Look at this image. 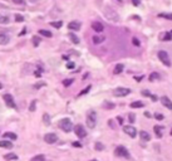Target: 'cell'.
Masks as SVG:
<instances>
[{
    "label": "cell",
    "mask_w": 172,
    "mask_h": 161,
    "mask_svg": "<svg viewBox=\"0 0 172 161\" xmlns=\"http://www.w3.org/2000/svg\"><path fill=\"white\" fill-rule=\"evenodd\" d=\"M9 43V37L6 34H0V44L1 45H5V44Z\"/></svg>",
    "instance_id": "cell-19"
},
{
    "label": "cell",
    "mask_w": 172,
    "mask_h": 161,
    "mask_svg": "<svg viewBox=\"0 0 172 161\" xmlns=\"http://www.w3.org/2000/svg\"><path fill=\"white\" fill-rule=\"evenodd\" d=\"M149 97H151V100H152V101H153V102H156V101H157V100H158V97H157V96H156V94H151V96H149Z\"/></svg>",
    "instance_id": "cell-46"
},
{
    "label": "cell",
    "mask_w": 172,
    "mask_h": 161,
    "mask_svg": "<svg viewBox=\"0 0 172 161\" xmlns=\"http://www.w3.org/2000/svg\"><path fill=\"white\" fill-rule=\"evenodd\" d=\"M162 39L166 40V42H170V40L172 39V37H171V34H170V33H165V35L162 37Z\"/></svg>",
    "instance_id": "cell-34"
},
{
    "label": "cell",
    "mask_w": 172,
    "mask_h": 161,
    "mask_svg": "<svg viewBox=\"0 0 172 161\" xmlns=\"http://www.w3.org/2000/svg\"><path fill=\"white\" fill-rule=\"evenodd\" d=\"M39 34H40V35H43V37H47V38H52V35H53L50 31L44 30V29H40V30H39Z\"/></svg>",
    "instance_id": "cell-23"
},
{
    "label": "cell",
    "mask_w": 172,
    "mask_h": 161,
    "mask_svg": "<svg viewBox=\"0 0 172 161\" xmlns=\"http://www.w3.org/2000/svg\"><path fill=\"white\" fill-rule=\"evenodd\" d=\"M25 33H27V30H25V29H23V31H21V33L20 34H19V35H24V34Z\"/></svg>",
    "instance_id": "cell-52"
},
{
    "label": "cell",
    "mask_w": 172,
    "mask_h": 161,
    "mask_svg": "<svg viewBox=\"0 0 172 161\" xmlns=\"http://www.w3.org/2000/svg\"><path fill=\"white\" fill-rule=\"evenodd\" d=\"M155 118L158 120V121H161V120H163V115H161V113H156V115H155Z\"/></svg>",
    "instance_id": "cell-42"
},
{
    "label": "cell",
    "mask_w": 172,
    "mask_h": 161,
    "mask_svg": "<svg viewBox=\"0 0 172 161\" xmlns=\"http://www.w3.org/2000/svg\"><path fill=\"white\" fill-rule=\"evenodd\" d=\"M123 131L127 134L129 137H136L137 136V130L133 126H123Z\"/></svg>",
    "instance_id": "cell-10"
},
{
    "label": "cell",
    "mask_w": 172,
    "mask_h": 161,
    "mask_svg": "<svg viewBox=\"0 0 172 161\" xmlns=\"http://www.w3.org/2000/svg\"><path fill=\"white\" fill-rule=\"evenodd\" d=\"M68 29L69 30H79L81 29V23L79 21H71L68 24Z\"/></svg>",
    "instance_id": "cell-13"
},
{
    "label": "cell",
    "mask_w": 172,
    "mask_h": 161,
    "mask_svg": "<svg viewBox=\"0 0 172 161\" xmlns=\"http://www.w3.org/2000/svg\"><path fill=\"white\" fill-rule=\"evenodd\" d=\"M43 121H44V124H45L47 126L50 125V116L48 115V113H44V115H43Z\"/></svg>",
    "instance_id": "cell-26"
},
{
    "label": "cell",
    "mask_w": 172,
    "mask_h": 161,
    "mask_svg": "<svg viewBox=\"0 0 172 161\" xmlns=\"http://www.w3.org/2000/svg\"><path fill=\"white\" fill-rule=\"evenodd\" d=\"M50 25H52V27H54V28H57V29H59V28L63 25V21H62V20H59V21H52V23H50Z\"/></svg>",
    "instance_id": "cell-29"
},
{
    "label": "cell",
    "mask_w": 172,
    "mask_h": 161,
    "mask_svg": "<svg viewBox=\"0 0 172 161\" xmlns=\"http://www.w3.org/2000/svg\"><path fill=\"white\" fill-rule=\"evenodd\" d=\"M4 138H9V140H17L18 136H17V134H14V132H5L4 134Z\"/></svg>",
    "instance_id": "cell-18"
},
{
    "label": "cell",
    "mask_w": 172,
    "mask_h": 161,
    "mask_svg": "<svg viewBox=\"0 0 172 161\" xmlns=\"http://www.w3.org/2000/svg\"><path fill=\"white\" fill-rule=\"evenodd\" d=\"M30 3H37V1H39V0H29Z\"/></svg>",
    "instance_id": "cell-54"
},
{
    "label": "cell",
    "mask_w": 172,
    "mask_h": 161,
    "mask_svg": "<svg viewBox=\"0 0 172 161\" xmlns=\"http://www.w3.org/2000/svg\"><path fill=\"white\" fill-rule=\"evenodd\" d=\"M170 134H171V136H172V128H171V132H170Z\"/></svg>",
    "instance_id": "cell-56"
},
{
    "label": "cell",
    "mask_w": 172,
    "mask_h": 161,
    "mask_svg": "<svg viewBox=\"0 0 172 161\" xmlns=\"http://www.w3.org/2000/svg\"><path fill=\"white\" fill-rule=\"evenodd\" d=\"M123 71H125V64H122V63H119V64H117L116 67H114L113 73H114V74H119V73H122Z\"/></svg>",
    "instance_id": "cell-16"
},
{
    "label": "cell",
    "mask_w": 172,
    "mask_h": 161,
    "mask_svg": "<svg viewBox=\"0 0 172 161\" xmlns=\"http://www.w3.org/2000/svg\"><path fill=\"white\" fill-rule=\"evenodd\" d=\"M74 132H75V135L79 137V138H84L85 136H87V131L84 130V127L82 125H77L74 127Z\"/></svg>",
    "instance_id": "cell-8"
},
{
    "label": "cell",
    "mask_w": 172,
    "mask_h": 161,
    "mask_svg": "<svg viewBox=\"0 0 172 161\" xmlns=\"http://www.w3.org/2000/svg\"><path fill=\"white\" fill-rule=\"evenodd\" d=\"M132 43H133V45H136V47H139V44H141L137 38H133V39H132Z\"/></svg>",
    "instance_id": "cell-40"
},
{
    "label": "cell",
    "mask_w": 172,
    "mask_h": 161,
    "mask_svg": "<svg viewBox=\"0 0 172 161\" xmlns=\"http://www.w3.org/2000/svg\"><path fill=\"white\" fill-rule=\"evenodd\" d=\"M158 58H160V61L163 63L165 65H167V67L171 65V59H170V57H168V53L166 50H160V52H158Z\"/></svg>",
    "instance_id": "cell-5"
},
{
    "label": "cell",
    "mask_w": 172,
    "mask_h": 161,
    "mask_svg": "<svg viewBox=\"0 0 172 161\" xmlns=\"http://www.w3.org/2000/svg\"><path fill=\"white\" fill-rule=\"evenodd\" d=\"M1 87H3V86H1V83H0V88H1Z\"/></svg>",
    "instance_id": "cell-58"
},
{
    "label": "cell",
    "mask_w": 172,
    "mask_h": 161,
    "mask_svg": "<svg viewBox=\"0 0 172 161\" xmlns=\"http://www.w3.org/2000/svg\"><path fill=\"white\" fill-rule=\"evenodd\" d=\"M118 1H122V0H118Z\"/></svg>",
    "instance_id": "cell-59"
},
{
    "label": "cell",
    "mask_w": 172,
    "mask_h": 161,
    "mask_svg": "<svg viewBox=\"0 0 172 161\" xmlns=\"http://www.w3.org/2000/svg\"><path fill=\"white\" fill-rule=\"evenodd\" d=\"M104 40V38L103 37H93V43L94 44H99L102 43Z\"/></svg>",
    "instance_id": "cell-30"
},
{
    "label": "cell",
    "mask_w": 172,
    "mask_h": 161,
    "mask_svg": "<svg viewBox=\"0 0 172 161\" xmlns=\"http://www.w3.org/2000/svg\"><path fill=\"white\" fill-rule=\"evenodd\" d=\"M170 34H171V37H172V30H171V31H170Z\"/></svg>",
    "instance_id": "cell-57"
},
{
    "label": "cell",
    "mask_w": 172,
    "mask_h": 161,
    "mask_svg": "<svg viewBox=\"0 0 172 161\" xmlns=\"http://www.w3.org/2000/svg\"><path fill=\"white\" fill-rule=\"evenodd\" d=\"M0 147H3V149H11L13 144H11V141L3 140V141H0Z\"/></svg>",
    "instance_id": "cell-15"
},
{
    "label": "cell",
    "mask_w": 172,
    "mask_h": 161,
    "mask_svg": "<svg viewBox=\"0 0 172 161\" xmlns=\"http://www.w3.org/2000/svg\"><path fill=\"white\" fill-rule=\"evenodd\" d=\"M35 107H37V101L34 100V101H31V103H30V106H29V111L30 112H34V111H35Z\"/></svg>",
    "instance_id": "cell-31"
},
{
    "label": "cell",
    "mask_w": 172,
    "mask_h": 161,
    "mask_svg": "<svg viewBox=\"0 0 172 161\" xmlns=\"http://www.w3.org/2000/svg\"><path fill=\"white\" fill-rule=\"evenodd\" d=\"M145 116H146V117H151V113H148V112H146V113H145Z\"/></svg>",
    "instance_id": "cell-53"
},
{
    "label": "cell",
    "mask_w": 172,
    "mask_h": 161,
    "mask_svg": "<svg viewBox=\"0 0 172 161\" xmlns=\"http://www.w3.org/2000/svg\"><path fill=\"white\" fill-rule=\"evenodd\" d=\"M89 161H98V160H95V159H93V160H89Z\"/></svg>",
    "instance_id": "cell-55"
},
{
    "label": "cell",
    "mask_w": 172,
    "mask_h": 161,
    "mask_svg": "<svg viewBox=\"0 0 172 161\" xmlns=\"http://www.w3.org/2000/svg\"><path fill=\"white\" fill-rule=\"evenodd\" d=\"M117 120H118V122H119V124H121V125H122V124H123V120H122V117H118V118H117Z\"/></svg>",
    "instance_id": "cell-51"
},
{
    "label": "cell",
    "mask_w": 172,
    "mask_h": 161,
    "mask_svg": "<svg viewBox=\"0 0 172 161\" xmlns=\"http://www.w3.org/2000/svg\"><path fill=\"white\" fill-rule=\"evenodd\" d=\"M139 137H141L142 141H149V140H151L149 134H148V132H146V131H141V132H139Z\"/></svg>",
    "instance_id": "cell-17"
},
{
    "label": "cell",
    "mask_w": 172,
    "mask_h": 161,
    "mask_svg": "<svg viewBox=\"0 0 172 161\" xmlns=\"http://www.w3.org/2000/svg\"><path fill=\"white\" fill-rule=\"evenodd\" d=\"M128 121L131 122V124H133V122L136 121V116L133 115V113H129L128 115Z\"/></svg>",
    "instance_id": "cell-38"
},
{
    "label": "cell",
    "mask_w": 172,
    "mask_h": 161,
    "mask_svg": "<svg viewBox=\"0 0 172 161\" xmlns=\"http://www.w3.org/2000/svg\"><path fill=\"white\" fill-rule=\"evenodd\" d=\"M13 1H14L15 4H23L24 0H13Z\"/></svg>",
    "instance_id": "cell-48"
},
{
    "label": "cell",
    "mask_w": 172,
    "mask_h": 161,
    "mask_svg": "<svg viewBox=\"0 0 172 161\" xmlns=\"http://www.w3.org/2000/svg\"><path fill=\"white\" fill-rule=\"evenodd\" d=\"M39 43H40V39L38 37H33V44H34V47H38L39 45Z\"/></svg>",
    "instance_id": "cell-37"
},
{
    "label": "cell",
    "mask_w": 172,
    "mask_h": 161,
    "mask_svg": "<svg viewBox=\"0 0 172 161\" xmlns=\"http://www.w3.org/2000/svg\"><path fill=\"white\" fill-rule=\"evenodd\" d=\"M15 20L19 21V23H21V21H24V17L20 14H15Z\"/></svg>",
    "instance_id": "cell-35"
},
{
    "label": "cell",
    "mask_w": 172,
    "mask_h": 161,
    "mask_svg": "<svg viewBox=\"0 0 172 161\" xmlns=\"http://www.w3.org/2000/svg\"><path fill=\"white\" fill-rule=\"evenodd\" d=\"M87 126L89 128H94L95 127V124H97V120H95V112L94 111H89L88 115H87Z\"/></svg>",
    "instance_id": "cell-4"
},
{
    "label": "cell",
    "mask_w": 172,
    "mask_h": 161,
    "mask_svg": "<svg viewBox=\"0 0 172 161\" xmlns=\"http://www.w3.org/2000/svg\"><path fill=\"white\" fill-rule=\"evenodd\" d=\"M114 155L117 157H125V159H131L129 151L126 149L125 146H117L114 149Z\"/></svg>",
    "instance_id": "cell-3"
},
{
    "label": "cell",
    "mask_w": 172,
    "mask_h": 161,
    "mask_svg": "<svg viewBox=\"0 0 172 161\" xmlns=\"http://www.w3.org/2000/svg\"><path fill=\"white\" fill-rule=\"evenodd\" d=\"M67 68H69V69L74 68V63H73V62H69V63H67Z\"/></svg>",
    "instance_id": "cell-45"
},
{
    "label": "cell",
    "mask_w": 172,
    "mask_h": 161,
    "mask_svg": "<svg viewBox=\"0 0 172 161\" xmlns=\"http://www.w3.org/2000/svg\"><path fill=\"white\" fill-rule=\"evenodd\" d=\"M108 124H109V126H111V128H114V124H113V120H109V121H108Z\"/></svg>",
    "instance_id": "cell-47"
},
{
    "label": "cell",
    "mask_w": 172,
    "mask_h": 161,
    "mask_svg": "<svg viewBox=\"0 0 172 161\" xmlns=\"http://www.w3.org/2000/svg\"><path fill=\"white\" fill-rule=\"evenodd\" d=\"M59 128L62 131H64V132H71L73 130V124H72V121L69 118H62L59 121Z\"/></svg>",
    "instance_id": "cell-2"
},
{
    "label": "cell",
    "mask_w": 172,
    "mask_h": 161,
    "mask_svg": "<svg viewBox=\"0 0 172 161\" xmlns=\"http://www.w3.org/2000/svg\"><path fill=\"white\" fill-rule=\"evenodd\" d=\"M3 98H4L5 101V103H6V106L8 107H10V108H15V102H14V98H13V96L11 94H9V93H6L3 96Z\"/></svg>",
    "instance_id": "cell-9"
},
{
    "label": "cell",
    "mask_w": 172,
    "mask_h": 161,
    "mask_svg": "<svg viewBox=\"0 0 172 161\" xmlns=\"http://www.w3.org/2000/svg\"><path fill=\"white\" fill-rule=\"evenodd\" d=\"M158 17H160V18H165V19H167V20H172V14H168V13H160V14H158Z\"/></svg>",
    "instance_id": "cell-24"
},
{
    "label": "cell",
    "mask_w": 172,
    "mask_h": 161,
    "mask_svg": "<svg viewBox=\"0 0 172 161\" xmlns=\"http://www.w3.org/2000/svg\"><path fill=\"white\" fill-rule=\"evenodd\" d=\"M153 130H155V132H156V135H157V137H158V138H161L162 136H163V135H162V131L165 130L163 126L157 125V126H155V127H153Z\"/></svg>",
    "instance_id": "cell-14"
},
{
    "label": "cell",
    "mask_w": 172,
    "mask_h": 161,
    "mask_svg": "<svg viewBox=\"0 0 172 161\" xmlns=\"http://www.w3.org/2000/svg\"><path fill=\"white\" fill-rule=\"evenodd\" d=\"M69 39H71V42L72 43H74V44H78L79 43V38L77 37V35H75V34L74 33H69Z\"/></svg>",
    "instance_id": "cell-21"
},
{
    "label": "cell",
    "mask_w": 172,
    "mask_h": 161,
    "mask_svg": "<svg viewBox=\"0 0 172 161\" xmlns=\"http://www.w3.org/2000/svg\"><path fill=\"white\" fill-rule=\"evenodd\" d=\"M72 145H73V146H74V147H77V149H81V147H82V144H81V142H78V141H75V142H73Z\"/></svg>",
    "instance_id": "cell-43"
},
{
    "label": "cell",
    "mask_w": 172,
    "mask_h": 161,
    "mask_svg": "<svg viewBox=\"0 0 172 161\" xmlns=\"http://www.w3.org/2000/svg\"><path fill=\"white\" fill-rule=\"evenodd\" d=\"M132 3H133V5H139V0H132Z\"/></svg>",
    "instance_id": "cell-50"
},
{
    "label": "cell",
    "mask_w": 172,
    "mask_h": 161,
    "mask_svg": "<svg viewBox=\"0 0 172 161\" xmlns=\"http://www.w3.org/2000/svg\"><path fill=\"white\" fill-rule=\"evenodd\" d=\"M44 160H45V156L44 155H38L34 157V159H31V161H44Z\"/></svg>",
    "instance_id": "cell-32"
},
{
    "label": "cell",
    "mask_w": 172,
    "mask_h": 161,
    "mask_svg": "<svg viewBox=\"0 0 172 161\" xmlns=\"http://www.w3.org/2000/svg\"><path fill=\"white\" fill-rule=\"evenodd\" d=\"M103 107H104V108H108V110H111V108H114V105H113V103H109V102H104Z\"/></svg>",
    "instance_id": "cell-36"
},
{
    "label": "cell",
    "mask_w": 172,
    "mask_h": 161,
    "mask_svg": "<svg viewBox=\"0 0 172 161\" xmlns=\"http://www.w3.org/2000/svg\"><path fill=\"white\" fill-rule=\"evenodd\" d=\"M4 159L6 161H10V160H18V156L15 155V154H6L4 155Z\"/></svg>",
    "instance_id": "cell-22"
},
{
    "label": "cell",
    "mask_w": 172,
    "mask_h": 161,
    "mask_svg": "<svg viewBox=\"0 0 172 161\" xmlns=\"http://www.w3.org/2000/svg\"><path fill=\"white\" fill-rule=\"evenodd\" d=\"M44 141H45L47 144H49V145L55 144L57 141H58V136H57L55 134H53V132H50V134L44 135Z\"/></svg>",
    "instance_id": "cell-7"
},
{
    "label": "cell",
    "mask_w": 172,
    "mask_h": 161,
    "mask_svg": "<svg viewBox=\"0 0 172 161\" xmlns=\"http://www.w3.org/2000/svg\"><path fill=\"white\" fill-rule=\"evenodd\" d=\"M92 29L94 31H97V33H102V31L104 30V27L99 21H93V23H92Z\"/></svg>",
    "instance_id": "cell-11"
},
{
    "label": "cell",
    "mask_w": 172,
    "mask_h": 161,
    "mask_svg": "<svg viewBox=\"0 0 172 161\" xmlns=\"http://www.w3.org/2000/svg\"><path fill=\"white\" fill-rule=\"evenodd\" d=\"M8 23H9V18L6 15L0 14V24H8Z\"/></svg>",
    "instance_id": "cell-28"
},
{
    "label": "cell",
    "mask_w": 172,
    "mask_h": 161,
    "mask_svg": "<svg viewBox=\"0 0 172 161\" xmlns=\"http://www.w3.org/2000/svg\"><path fill=\"white\" fill-rule=\"evenodd\" d=\"M91 88H92V86H87L83 91H82L81 93H79V96H83V94H87V93L89 92V91H91Z\"/></svg>",
    "instance_id": "cell-33"
},
{
    "label": "cell",
    "mask_w": 172,
    "mask_h": 161,
    "mask_svg": "<svg viewBox=\"0 0 172 161\" xmlns=\"http://www.w3.org/2000/svg\"><path fill=\"white\" fill-rule=\"evenodd\" d=\"M103 14H104V17H106L108 20H111V21H118L119 20V15L117 14L114 10H112L109 6H106V8H104Z\"/></svg>",
    "instance_id": "cell-1"
},
{
    "label": "cell",
    "mask_w": 172,
    "mask_h": 161,
    "mask_svg": "<svg viewBox=\"0 0 172 161\" xmlns=\"http://www.w3.org/2000/svg\"><path fill=\"white\" fill-rule=\"evenodd\" d=\"M141 93H142V96H145V97H149V96H151V93H149V91H147V90H143Z\"/></svg>",
    "instance_id": "cell-41"
},
{
    "label": "cell",
    "mask_w": 172,
    "mask_h": 161,
    "mask_svg": "<svg viewBox=\"0 0 172 161\" xmlns=\"http://www.w3.org/2000/svg\"><path fill=\"white\" fill-rule=\"evenodd\" d=\"M43 86H45V83H44V82H39V83H37L35 86H34V88H40V87H43Z\"/></svg>",
    "instance_id": "cell-44"
},
{
    "label": "cell",
    "mask_w": 172,
    "mask_h": 161,
    "mask_svg": "<svg viewBox=\"0 0 172 161\" xmlns=\"http://www.w3.org/2000/svg\"><path fill=\"white\" fill-rule=\"evenodd\" d=\"M143 106H145V103L141 102V101H135V102L131 103V107H132V108H142Z\"/></svg>",
    "instance_id": "cell-20"
},
{
    "label": "cell",
    "mask_w": 172,
    "mask_h": 161,
    "mask_svg": "<svg viewBox=\"0 0 172 161\" xmlns=\"http://www.w3.org/2000/svg\"><path fill=\"white\" fill-rule=\"evenodd\" d=\"M94 149L97 151H103L104 150V145L102 142H95L94 144Z\"/></svg>",
    "instance_id": "cell-27"
},
{
    "label": "cell",
    "mask_w": 172,
    "mask_h": 161,
    "mask_svg": "<svg viewBox=\"0 0 172 161\" xmlns=\"http://www.w3.org/2000/svg\"><path fill=\"white\" fill-rule=\"evenodd\" d=\"M161 102H162V105H163L166 108H168V110H172V101L168 98L167 96H163L161 98Z\"/></svg>",
    "instance_id": "cell-12"
},
{
    "label": "cell",
    "mask_w": 172,
    "mask_h": 161,
    "mask_svg": "<svg viewBox=\"0 0 172 161\" xmlns=\"http://www.w3.org/2000/svg\"><path fill=\"white\" fill-rule=\"evenodd\" d=\"M157 79H160V74H158V73H156V72H155V73L149 74V81H151V82H155Z\"/></svg>",
    "instance_id": "cell-25"
},
{
    "label": "cell",
    "mask_w": 172,
    "mask_h": 161,
    "mask_svg": "<svg viewBox=\"0 0 172 161\" xmlns=\"http://www.w3.org/2000/svg\"><path fill=\"white\" fill-rule=\"evenodd\" d=\"M129 93H131L129 88H123V87H118V88H116V90L113 91V94L116 97H125Z\"/></svg>",
    "instance_id": "cell-6"
},
{
    "label": "cell",
    "mask_w": 172,
    "mask_h": 161,
    "mask_svg": "<svg viewBox=\"0 0 172 161\" xmlns=\"http://www.w3.org/2000/svg\"><path fill=\"white\" fill-rule=\"evenodd\" d=\"M73 83V79L72 78H69V79H65V81H63V84H64L65 87H68V86H71V84Z\"/></svg>",
    "instance_id": "cell-39"
},
{
    "label": "cell",
    "mask_w": 172,
    "mask_h": 161,
    "mask_svg": "<svg viewBox=\"0 0 172 161\" xmlns=\"http://www.w3.org/2000/svg\"><path fill=\"white\" fill-rule=\"evenodd\" d=\"M135 79L137 82H141V79H143V75H139V77H135Z\"/></svg>",
    "instance_id": "cell-49"
}]
</instances>
